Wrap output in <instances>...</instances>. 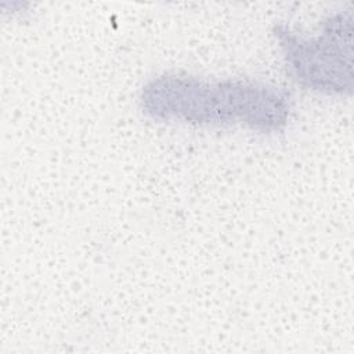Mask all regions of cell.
Returning <instances> with one entry per match:
<instances>
[{"mask_svg": "<svg viewBox=\"0 0 354 354\" xmlns=\"http://www.w3.org/2000/svg\"><path fill=\"white\" fill-rule=\"evenodd\" d=\"M144 115L158 122L205 127L241 126L261 134L278 133L290 116L289 94L253 80H207L184 73H162L141 88Z\"/></svg>", "mask_w": 354, "mask_h": 354, "instance_id": "1", "label": "cell"}, {"mask_svg": "<svg viewBox=\"0 0 354 354\" xmlns=\"http://www.w3.org/2000/svg\"><path fill=\"white\" fill-rule=\"evenodd\" d=\"M351 15V10L329 15L314 36L275 30L286 73L297 86L326 95L353 93Z\"/></svg>", "mask_w": 354, "mask_h": 354, "instance_id": "2", "label": "cell"}]
</instances>
